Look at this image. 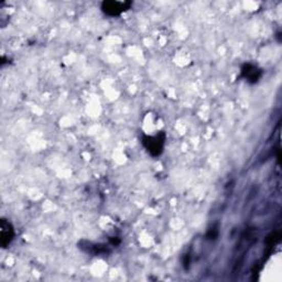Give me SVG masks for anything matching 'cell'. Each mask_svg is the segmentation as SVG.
Wrapping results in <instances>:
<instances>
[{
	"instance_id": "5b68a950",
	"label": "cell",
	"mask_w": 282,
	"mask_h": 282,
	"mask_svg": "<svg viewBox=\"0 0 282 282\" xmlns=\"http://www.w3.org/2000/svg\"><path fill=\"white\" fill-rule=\"evenodd\" d=\"M206 236H207L208 240H216V238H218V236H219V229L218 228L209 229Z\"/></svg>"
},
{
	"instance_id": "7a4b0ae2",
	"label": "cell",
	"mask_w": 282,
	"mask_h": 282,
	"mask_svg": "<svg viewBox=\"0 0 282 282\" xmlns=\"http://www.w3.org/2000/svg\"><path fill=\"white\" fill-rule=\"evenodd\" d=\"M132 6V3L130 2H115V0H110V2H104L102 4V10L108 14V16H119L120 13L126 11L129 9V7Z\"/></svg>"
},
{
	"instance_id": "6da1fadb",
	"label": "cell",
	"mask_w": 282,
	"mask_h": 282,
	"mask_svg": "<svg viewBox=\"0 0 282 282\" xmlns=\"http://www.w3.org/2000/svg\"><path fill=\"white\" fill-rule=\"evenodd\" d=\"M165 141V134L160 132L156 136H144L142 138V143L144 148L153 157H158L162 154Z\"/></svg>"
},
{
	"instance_id": "277c9868",
	"label": "cell",
	"mask_w": 282,
	"mask_h": 282,
	"mask_svg": "<svg viewBox=\"0 0 282 282\" xmlns=\"http://www.w3.org/2000/svg\"><path fill=\"white\" fill-rule=\"evenodd\" d=\"M242 76L247 79L250 83H256L262 76V71H260L256 65L251 63H246L242 68Z\"/></svg>"
},
{
	"instance_id": "3957f363",
	"label": "cell",
	"mask_w": 282,
	"mask_h": 282,
	"mask_svg": "<svg viewBox=\"0 0 282 282\" xmlns=\"http://www.w3.org/2000/svg\"><path fill=\"white\" fill-rule=\"evenodd\" d=\"M14 237V229L11 223L3 219L0 222V244L3 248H7L11 244Z\"/></svg>"
}]
</instances>
